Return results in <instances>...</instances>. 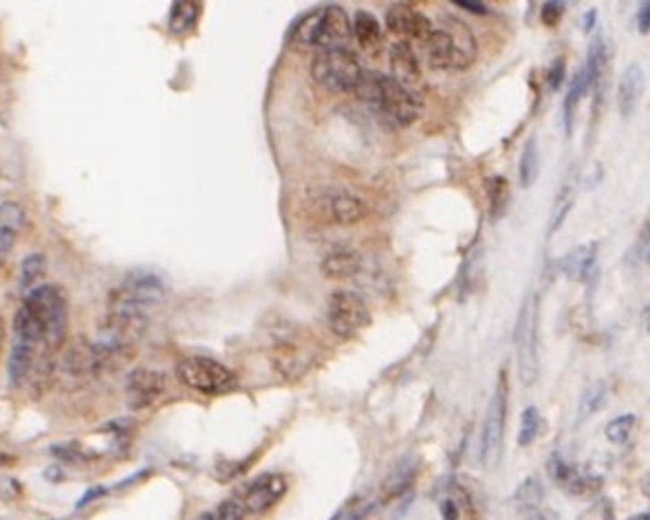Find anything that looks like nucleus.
I'll use <instances>...</instances> for the list:
<instances>
[{"label":"nucleus","mask_w":650,"mask_h":520,"mask_svg":"<svg viewBox=\"0 0 650 520\" xmlns=\"http://www.w3.org/2000/svg\"><path fill=\"white\" fill-rule=\"evenodd\" d=\"M353 93L368 107L375 108L377 115L395 128L413 126L422 115L423 104L419 95L397 82L390 75L362 71V78L357 87L353 89Z\"/></svg>","instance_id":"f257e3e1"},{"label":"nucleus","mask_w":650,"mask_h":520,"mask_svg":"<svg viewBox=\"0 0 650 520\" xmlns=\"http://www.w3.org/2000/svg\"><path fill=\"white\" fill-rule=\"evenodd\" d=\"M430 66L439 71H458L470 66L479 54L475 33L458 18L446 16L432 25L430 36L422 42Z\"/></svg>","instance_id":"f03ea898"},{"label":"nucleus","mask_w":650,"mask_h":520,"mask_svg":"<svg viewBox=\"0 0 650 520\" xmlns=\"http://www.w3.org/2000/svg\"><path fill=\"white\" fill-rule=\"evenodd\" d=\"M348 38H351V21L339 4H327L304 13L289 33L291 45L320 47V49L344 47Z\"/></svg>","instance_id":"7ed1b4c3"},{"label":"nucleus","mask_w":650,"mask_h":520,"mask_svg":"<svg viewBox=\"0 0 650 520\" xmlns=\"http://www.w3.org/2000/svg\"><path fill=\"white\" fill-rule=\"evenodd\" d=\"M22 304L33 313L42 327V351L57 353L69 333V304L60 287L38 285L29 289Z\"/></svg>","instance_id":"20e7f679"},{"label":"nucleus","mask_w":650,"mask_h":520,"mask_svg":"<svg viewBox=\"0 0 650 520\" xmlns=\"http://www.w3.org/2000/svg\"><path fill=\"white\" fill-rule=\"evenodd\" d=\"M312 78L315 84L331 90V93H346L360 82V60L346 47L320 49L312 60Z\"/></svg>","instance_id":"39448f33"},{"label":"nucleus","mask_w":650,"mask_h":520,"mask_svg":"<svg viewBox=\"0 0 650 520\" xmlns=\"http://www.w3.org/2000/svg\"><path fill=\"white\" fill-rule=\"evenodd\" d=\"M538 295L529 294L520 307L514 328L516 360H518V377L525 386H532L538 379Z\"/></svg>","instance_id":"423d86ee"},{"label":"nucleus","mask_w":650,"mask_h":520,"mask_svg":"<svg viewBox=\"0 0 650 520\" xmlns=\"http://www.w3.org/2000/svg\"><path fill=\"white\" fill-rule=\"evenodd\" d=\"M166 295H168V285H166L164 276L148 269L131 271L124 283L113 291L111 309L146 313L148 309L164 303Z\"/></svg>","instance_id":"0eeeda50"},{"label":"nucleus","mask_w":650,"mask_h":520,"mask_svg":"<svg viewBox=\"0 0 650 520\" xmlns=\"http://www.w3.org/2000/svg\"><path fill=\"white\" fill-rule=\"evenodd\" d=\"M176 377L190 390L203 395H221L236 386V375L221 362L210 357H185L176 364Z\"/></svg>","instance_id":"6e6552de"},{"label":"nucleus","mask_w":650,"mask_h":520,"mask_svg":"<svg viewBox=\"0 0 650 520\" xmlns=\"http://www.w3.org/2000/svg\"><path fill=\"white\" fill-rule=\"evenodd\" d=\"M505 422H508V375H500L499 386L492 395L490 405H487L485 423L481 432V452L479 459L483 467L492 470L500 459L505 437Z\"/></svg>","instance_id":"1a4fd4ad"},{"label":"nucleus","mask_w":650,"mask_h":520,"mask_svg":"<svg viewBox=\"0 0 650 520\" xmlns=\"http://www.w3.org/2000/svg\"><path fill=\"white\" fill-rule=\"evenodd\" d=\"M327 320L331 331L342 340H351L371 324L368 304L355 291L338 289L329 295Z\"/></svg>","instance_id":"9d476101"},{"label":"nucleus","mask_w":650,"mask_h":520,"mask_svg":"<svg viewBox=\"0 0 650 520\" xmlns=\"http://www.w3.org/2000/svg\"><path fill=\"white\" fill-rule=\"evenodd\" d=\"M289 490V481L285 474L278 472H269V474H261L258 479L252 481L245 490L241 491V500L247 514H265L267 509L274 507L280 499Z\"/></svg>","instance_id":"9b49d317"},{"label":"nucleus","mask_w":650,"mask_h":520,"mask_svg":"<svg viewBox=\"0 0 650 520\" xmlns=\"http://www.w3.org/2000/svg\"><path fill=\"white\" fill-rule=\"evenodd\" d=\"M164 390H166V375L155 369L140 366V369L131 371L126 377V388H124L126 405L131 410L150 408V405L164 395Z\"/></svg>","instance_id":"f8f14e48"},{"label":"nucleus","mask_w":650,"mask_h":520,"mask_svg":"<svg viewBox=\"0 0 650 520\" xmlns=\"http://www.w3.org/2000/svg\"><path fill=\"white\" fill-rule=\"evenodd\" d=\"M386 27L397 36L423 42L432 31V21L408 4H393L386 12Z\"/></svg>","instance_id":"ddd939ff"},{"label":"nucleus","mask_w":650,"mask_h":520,"mask_svg":"<svg viewBox=\"0 0 650 520\" xmlns=\"http://www.w3.org/2000/svg\"><path fill=\"white\" fill-rule=\"evenodd\" d=\"M322 205L327 208V217L338 226H355L364 221L368 214V205L364 199L346 192V190H333L322 197Z\"/></svg>","instance_id":"4468645a"},{"label":"nucleus","mask_w":650,"mask_h":520,"mask_svg":"<svg viewBox=\"0 0 650 520\" xmlns=\"http://www.w3.org/2000/svg\"><path fill=\"white\" fill-rule=\"evenodd\" d=\"M313 364V355L303 345H298L291 337H285L276 345L274 351V366L285 379H298L309 371Z\"/></svg>","instance_id":"2eb2a0df"},{"label":"nucleus","mask_w":650,"mask_h":520,"mask_svg":"<svg viewBox=\"0 0 650 520\" xmlns=\"http://www.w3.org/2000/svg\"><path fill=\"white\" fill-rule=\"evenodd\" d=\"M40 351L42 346L36 345V342L22 340V337H13V345L12 351H9V362H7V377L9 384H12L13 388H18V386H22L29 379Z\"/></svg>","instance_id":"dca6fc26"},{"label":"nucleus","mask_w":650,"mask_h":520,"mask_svg":"<svg viewBox=\"0 0 650 520\" xmlns=\"http://www.w3.org/2000/svg\"><path fill=\"white\" fill-rule=\"evenodd\" d=\"M389 55H390V71H393L390 78L408 89L419 84V80H422V64H419L417 55H415L413 47H410L408 42L406 40L395 42V45L390 47Z\"/></svg>","instance_id":"f3484780"},{"label":"nucleus","mask_w":650,"mask_h":520,"mask_svg":"<svg viewBox=\"0 0 650 520\" xmlns=\"http://www.w3.org/2000/svg\"><path fill=\"white\" fill-rule=\"evenodd\" d=\"M549 472H552L553 481L562 490L571 491V494H591V491L600 488V479H595L591 474H582L576 467L569 465L567 461H562L560 456H553L552 463H549Z\"/></svg>","instance_id":"a211bd4d"},{"label":"nucleus","mask_w":650,"mask_h":520,"mask_svg":"<svg viewBox=\"0 0 650 520\" xmlns=\"http://www.w3.org/2000/svg\"><path fill=\"white\" fill-rule=\"evenodd\" d=\"M419 461L415 456H404L393 470L389 472V476L381 483V500L384 503H390V500L399 499L406 491L413 488L415 479H417Z\"/></svg>","instance_id":"6ab92c4d"},{"label":"nucleus","mask_w":650,"mask_h":520,"mask_svg":"<svg viewBox=\"0 0 650 520\" xmlns=\"http://www.w3.org/2000/svg\"><path fill=\"white\" fill-rule=\"evenodd\" d=\"M597 243H585V245H577L576 250L569 251V254L562 259L560 269L562 274L567 276L569 280H576V283H586L591 278V274L595 271L597 262Z\"/></svg>","instance_id":"aec40b11"},{"label":"nucleus","mask_w":650,"mask_h":520,"mask_svg":"<svg viewBox=\"0 0 650 520\" xmlns=\"http://www.w3.org/2000/svg\"><path fill=\"white\" fill-rule=\"evenodd\" d=\"M25 223V209L16 201L0 203V262L7 260Z\"/></svg>","instance_id":"412c9836"},{"label":"nucleus","mask_w":650,"mask_h":520,"mask_svg":"<svg viewBox=\"0 0 650 520\" xmlns=\"http://www.w3.org/2000/svg\"><path fill=\"white\" fill-rule=\"evenodd\" d=\"M639 93H642V69H639V64L626 66L618 87V108L624 117H630L635 113Z\"/></svg>","instance_id":"4be33fe9"},{"label":"nucleus","mask_w":650,"mask_h":520,"mask_svg":"<svg viewBox=\"0 0 650 520\" xmlns=\"http://www.w3.org/2000/svg\"><path fill=\"white\" fill-rule=\"evenodd\" d=\"M351 36L364 51H377L381 45V27L372 13L357 12L351 22Z\"/></svg>","instance_id":"5701e85b"},{"label":"nucleus","mask_w":650,"mask_h":520,"mask_svg":"<svg viewBox=\"0 0 650 520\" xmlns=\"http://www.w3.org/2000/svg\"><path fill=\"white\" fill-rule=\"evenodd\" d=\"M320 267H322V274L327 278H351V276L360 271L362 256L351 250H339L329 254Z\"/></svg>","instance_id":"b1692460"},{"label":"nucleus","mask_w":650,"mask_h":520,"mask_svg":"<svg viewBox=\"0 0 650 520\" xmlns=\"http://www.w3.org/2000/svg\"><path fill=\"white\" fill-rule=\"evenodd\" d=\"M544 499V485L538 476H527L514 491V503L520 512H536Z\"/></svg>","instance_id":"393cba45"},{"label":"nucleus","mask_w":650,"mask_h":520,"mask_svg":"<svg viewBox=\"0 0 650 520\" xmlns=\"http://www.w3.org/2000/svg\"><path fill=\"white\" fill-rule=\"evenodd\" d=\"M201 16V3H175L170 12L168 27L172 33L192 31L197 27Z\"/></svg>","instance_id":"a878e982"},{"label":"nucleus","mask_w":650,"mask_h":520,"mask_svg":"<svg viewBox=\"0 0 650 520\" xmlns=\"http://www.w3.org/2000/svg\"><path fill=\"white\" fill-rule=\"evenodd\" d=\"M573 201H576V179H573V176H569L565 183H562L560 192H558L556 203H553L552 230H549V232L553 234V232L560 230L562 223H565V218H567V214L571 212Z\"/></svg>","instance_id":"bb28decb"},{"label":"nucleus","mask_w":650,"mask_h":520,"mask_svg":"<svg viewBox=\"0 0 650 520\" xmlns=\"http://www.w3.org/2000/svg\"><path fill=\"white\" fill-rule=\"evenodd\" d=\"M538 170H540L538 140H536V135H532L523 148V155H520V164H518L520 185H523V188H529V185L536 181Z\"/></svg>","instance_id":"cd10ccee"},{"label":"nucleus","mask_w":650,"mask_h":520,"mask_svg":"<svg viewBox=\"0 0 650 520\" xmlns=\"http://www.w3.org/2000/svg\"><path fill=\"white\" fill-rule=\"evenodd\" d=\"M47 276V259L40 251H33L22 259L21 262V287L22 289H33L38 287L42 278Z\"/></svg>","instance_id":"c85d7f7f"},{"label":"nucleus","mask_w":650,"mask_h":520,"mask_svg":"<svg viewBox=\"0 0 650 520\" xmlns=\"http://www.w3.org/2000/svg\"><path fill=\"white\" fill-rule=\"evenodd\" d=\"M485 190H487V199H490L492 218H499L500 214L505 212L509 201L508 179H505V176H490V179H485Z\"/></svg>","instance_id":"c756f323"},{"label":"nucleus","mask_w":650,"mask_h":520,"mask_svg":"<svg viewBox=\"0 0 650 520\" xmlns=\"http://www.w3.org/2000/svg\"><path fill=\"white\" fill-rule=\"evenodd\" d=\"M604 404H606V384L604 381H595V384H591L589 388L582 393L577 414H580V419H589L591 414L597 413V410L604 408Z\"/></svg>","instance_id":"7c9ffc66"},{"label":"nucleus","mask_w":650,"mask_h":520,"mask_svg":"<svg viewBox=\"0 0 650 520\" xmlns=\"http://www.w3.org/2000/svg\"><path fill=\"white\" fill-rule=\"evenodd\" d=\"M540 426H543V419H540V413L536 405H529L525 408L523 417H520V430H518V446L527 448L532 446L538 439Z\"/></svg>","instance_id":"2f4dec72"},{"label":"nucleus","mask_w":650,"mask_h":520,"mask_svg":"<svg viewBox=\"0 0 650 520\" xmlns=\"http://www.w3.org/2000/svg\"><path fill=\"white\" fill-rule=\"evenodd\" d=\"M635 423H637V417L635 414H620V417L611 419L609 423H606L604 428V434L606 439H609L611 443H615V446H622V443L629 441V437L633 434V428Z\"/></svg>","instance_id":"473e14b6"},{"label":"nucleus","mask_w":650,"mask_h":520,"mask_svg":"<svg viewBox=\"0 0 650 520\" xmlns=\"http://www.w3.org/2000/svg\"><path fill=\"white\" fill-rule=\"evenodd\" d=\"M577 520H615L613 503L609 499H600L591 503L585 512L577 516Z\"/></svg>","instance_id":"72a5a7b5"},{"label":"nucleus","mask_w":650,"mask_h":520,"mask_svg":"<svg viewBox=\"0 0 650 520\" xmlns=\"http://www.w3.org/2000/svg\"><path fill=\"white\" fill-rule=\"evenodd\" d=\"M565 9H567L565 3L552 0V3L543 4V13H540V18H543V22L547 27H556L558 22L562 21V16H565Z\"/></svg>","instance_id":"f704fd0d"},{"label":"nucleus","mask_w":650,"mask_h":520,"mask_svg":"<svg viewBox=\"0 0 650 520\" xmlns=\"http://www.w3.org/2000/svg\"><path fill=\"white\" fill-rule=\"evenodd\" d=\"M547 82H549V87H552V90L560 89V84L565 82V60L558 58L556 62H553L552 69H549Z\"/></svg>","instance_id":"c9c22d12"},{"label":"nucleus","mask_w":650,"mask_h":520,"mask_svg":"<svg viewBox=\"0 0 650 520\" xmlns=\"http://www.w3.org/2000/svg\"><path fill=\"white\" fill-rule=\"evenodd\" d=\"M454 7L466 9V12H470V13H481V16L490 13V9H487L485 3H475V0H454Z\"/></svg>","instance_id":"e433bc0d"},{"label":"nucleus","mask_w":650,"mask_h":520,"mask_svg":"<svg viewBox=\"0 0 650 520\" xmlns=\"http://www.w3.org/2000/svg\"><path fill=\"white\" fill-rule=\"evenodd\" d=\"M637 27L642 33H648L650 30V3H642L637 9Z\"/></svg>","instance_id":"4c0bfd02"},{"label":"nucleus","mask_w":650,"mask_h":520,"mask_svg":"<svg viewBox=\"0 0 650 520\" xmlns=\"http://www.w3.org/2000/svg\"><path fill=\"white\" fill-rule=\"evenodd\" d=\"M441 516L443 520H461V512L452 500H443L441 503Z\"/></svg>","instance_id":"58836bf2"},{"label":"nucleus","mask_w":650,"mask_h":520,"mask_svg":"<svg viewBox=\"0 0 650 520\" xmlns=\"http://www.w3.org/2000/svg\"><path fill=\"white\" fill-rule=\"evenodd\" d=\"M595 16H597L595 9H589V12H586V16L582 18V30H585L586 33H589L591 30H594V25H595Z\"/></svg>","instance_id":"ea45409f"},{"label":"nucleus","mask_w":650,"mask_h":520,"mask_svg":"<svg viewBox=\"0 0 650 520\" xmlns=\"http://www.w3.org/2000/svg\"><path fill=\"white\" fill-rule=\"evenodd\" d=\"M525 520H547V514L538 512V509H536V512H529L527 516H525Z\"/></svg>","instance_id":"a19ab883"},{"label":"nucleus","mask_w":650,"mask_h":520,"mask_svg":"<svg viewBox=\"0 0 650 520\" xmlns=\"http://www.w3.org/2000/svg\"><path fill=\"white\" fill-rule=\"evenodd\" d=\"M3 340H4V320L0 316V348H3Z\"/></svg>","instance_id":"79ce46f5"},{"label":"nucleus","mask_w":650,"mask_h":520,"mask_svg":"<svg viewBox=\"0 0 650 520\" xmlns=\"http://www.w3.org/2000/svg\"><path fill=\"white\" fill-rule=\"evenodd\" d=\"M629 520H650V514L642 512V514H637V516H630Z\"/></svg>","instance_id":"37998d69"},{"label":"nucleus","mask_w":650,"mask_h":520,"mask_svg":"<svg viewBox=\"0 0 650 520\" xmlns=\"http://www.w3.org/2000/svg\"><path fill=\"white\" fill-rule=\"evenodd\" d=\"M199 520H214V514H212V512H210V514H203V516H201Z\"/></svg>","instance_id":"c03bdc74"},{"label":"nucleus","mask_w":650,"mask_h":520,"mask_svg":"<svg viewBox=\"0 0 650 520\" xmlns=\"http://www.w3.org/2000/svg\"><path fill=\"white\" fill-rule=\"evenodd\" d=\"M331 520H339V514H338V516H333V518H331Z\"/></svg>","instance_id":"a18cd8bd"}]
</instances>
